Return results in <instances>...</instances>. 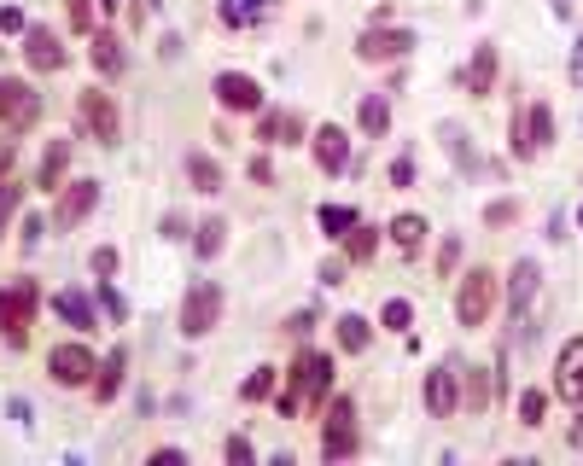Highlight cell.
<instances>
[{
	"label": "cell",
	"mask_w": 583,
	"mask_h": 466,
	"mask_svg": "<svg viewBox=\"0 0 583 466\" xmlns=\"http://www.w3.org/2000/svg\"><path fill=\"white\" fill-rule=\"evenodd\" d=\"M251 181H263V187H269V181H275V164H269V158H251Z\"/></svg>",
	"instance_id": "c3c4849f"
},
{
	"label": "cell",
	"mask_w": 583,
	"mask_h": 466,
	"mask_svg": "<svg viewBox=\"0 0 583 466\" xmlns=\"http://www.w3.org/2000/svg\"><path fill=\"white\" fill-rule=\"evenodd\" d=\"M41 233H47V222H41V216H30V222H24V245H41Z\"/></svg>",
	"instance_id": "681fc988"
},
{
	"label": "cell",
	"mask_w": 583,
	"mask_h": 466,
	"mask_svg": "<svg viewBox=\"0 0 583 466\" xmlns=\"http://www.w3.org/2000/svg\"><path fill=\"white\" fill-rule=\"evenodd\" d=\"M327 397H333V356L304 350V356L292 362V379H286V391L275 397V408L286 420H304L309 408H327Z\"/></svg>",
	"instance_id": "6da1fadb"
},
{
	"label": "cell",
	"mask_w": 583,
	"mask_h": 466,
	"mask_svg": "<svg viewBox=\"0 0 583 466\" xmlns=\"http://www.w3.org/2000/svg\"><path fill=\"white\" fill-rule=\"evenodd\" d=\"M76 117H82L88 140H100V146H117V134H123V117H117V100H111L105 88H82V100H76Z\"/></svg>",
	"instance_id": "52a82bcc"
},
{
	"label": "cell",
	"mask_w": 583,
	"mask_h": 466,
	"mask_svg": "<svg viewBox=\"0 0 583 466\" xmlns=\"http://www.w3.org/2000/svg\"><path fill=\"white\" fill-rule=\"evenodd\" d=\"M275 379H280V367H257V373L240 385V397L245 402H269V397H275Z\"/></svg>",
	"instance_id": "836d02e7"
},
{
	"label": "cell",
	"mask_w": 583,
	"mask_h": 466,
	"mask_svg": "<svg viewBox=\"0 0 583 466\" xmlns=\"http://www.w3.org/2000/svg\"><path fill=\"white\" fill-rule=\"evenodd\" d=\"M88 268H94L100 280H111V274H117V251H111V245H94V257H88Z\"/></svg>",
	"instance_id": "b9f144b4"
},
{
	"label": "cell",
	"mask_w": 583,
	"mask_h": 466,
	"mask_svg": "<svg viewBox=\"0 0 583 466\" xmlns=\"http://www.w3.org/2000/svg\"><path fill=\"white\" fill-rule=\"evenodd\" d=\"M344 251H350L356 263H368V257L379 251V228H368V222H356V228L344 233Z\"/></svg>",
	"instance_id": "d6a6232c"
},
{
	"label": "cell",
	"mask_w": 583,
	"mask_h": 466,
	"mask_svg": "<svg viewBox=\"0 0 583 466\" xmlns=\"http://www.w3.org/2000/svg\"><path fill=\"white\" fill-rule=\"evenodd\" d=\"M572 6H578V0H549V12H554V18H572Z\"/></svg>",
	"instance_id": "816d5d0a"
},
{
	"label": "cell",
	"mask_w": 583,
	"mask_h": 466,
	"mask_svg": "<svg viewBox=\"0 0 583 466\" xmlns=\"http://www.w3.org/2000/svg\"><path fill=\"white\" fill-rule=\"evenodd\" d=\"M385 233H391V245H397L403 257H414V251L426 245V216H414V210H403V216H397V222H391Z\"/></svg>",
	"instance_id": "d4e9b609"
},
{
	"label": "cell",
	"mask_w": 583,
	"mask_h": 466,
	"mask_svg": "<svg viewBox=\"0 0 583 466\" xmlns=\"http://www.w3.org/2000/svg\"><path fill=\"white\" fill-rule=\"evenodd\" d=\"M88 65L100 70V76H123V41L117 35H94L88 41Z\"/></svg>",
	"instance_id": "484cf974"
},
{
	"label": "cell",
	"mask_w": 583,
	"mask_h": 466,
	"mask_svg": "<svg viewBox=\"0 0 583 466\" xmlns=\"http://www.w3.org/2000/svg\"><path fill=\"white\" fill-rule=\"evenodd\" d=\"M455 379H461V367H432L426 373V408H432V420H449L455 408H461V391H455Z\"/></svg>",
	"instance_id": "2e32d148"
},
{
	"label": "cell",
	"mask_w": 583,
	"mask_h": 466,
	"mask_svg": "<svg viewBox=\"0 0 583 466\" xmlns=\"http://www.w3.org/2000/svg\"><path fill=\"white\" fill-rule=\"evenodd\" d=\"M94 204H100V181H70V187H59V204H53V228L70 233L76 222H88V216H94Z\"/></svg>",
	"instance_id": "30bf717a"
},
{
	"label": "cell",
	"mask_w": 583,
	"mask_h": 466,
	"mask_svg": "<svg viewBox=\"0 0 583 466\" xmlns=\"http://www.w3.org/2000/svg\"><path fill=\"white\" fill-rule=\"evenodd\" d=\"M35 117H41V94H35L30 82H12V76H6V111H0V129L24 140V134L35 129Z\"/></svg>",
	"instance_id": "8fae6325"
},
{
	"label": "cell",
	"mask_w": 583,
	"mask_h": 466,
	"mask_svg": "<svg viewBox=\"0 0 583 466\" xmlns=\"http://www.w3.org/2000/svg\"><path fill=\"white\" fill-rule=\"evenodd\" d=\"M24 210V187H18V175H0V233H6V222Z\"/></svg>",
	"instance_id": "e575fe53"
},
{
	"label": "cell",
	"mask_w": 583,
	"mask_h": 466,
	"mask_svg": "<svg viewBox=\"0 0 583 466\" xmlns=\"http://www.w3.org/2000/svg\"><path fill=\"white\" fill-rule=\"evenodd\" d=\"M216 321H222V286L216 280H193L187 286V298H181V338H205L216 333Z\"/></svg>",
	"instance_id": "5b68a950"
},
{
	"label": "cell",
	"mask_w": 583,
	"mask_h": 466,
	"mask_svg": "<svg viewBox=\"0 0 583 466\" xmlns=\"http://www.w3.org/2000/svg\"><path fill=\"white\" fill-rule=\"evenodd\" d=\"M24 59H30V70H41V76L65 70V47H59V30H47V24L24 30Z\"/></svg>",
	"instance_id": "9a60e30c"
},
{
	"label": "cell",
	"mask_w": 583,
	"mask_h": 466,
	"mask_svg": "<svg viewBox=\"0 0 583 466\" xmlns=\"http://www.w3.org/2000/svg\"><path fill=\"white\" fill-rule=\"evenodd\" d=\"M321 286H344V257H327L321 263Z\"/></svg>",
	"instance_id": "7dc6e473"
},
{
	"label": "cell",
	"mask_w": 583,
	"mask_h": 466,
	"mask_svg": "<svg viewBox=\"0 0 583 466\" xmlns=\"http://www.w3.org/2000/svg\"><path fill=\"white\" fill-rule=\"evenodd\" d=\"M24 30H30V24H24V12H18V6H6V12H0V35L12 41V35H24Z\"/></svg>",
	"instance_id": "7bdbcfd3"
},
{
	"label": "cell",
	"mask_w": 583,
	"mask_h": 466,
	"mask_svg": "<svg viewBox=\"0 0 583 466\" xmlns=\"http://www.w3.org/2000/svg\"><path fill=\"white\" fill-rule=\"evenodd\" d=\"M100 309H105V321H129V303L111 292V280H100Z\"/></svg>",
	"instance_id": "ab89813d"
},
{
	"label": "cell",
	"mask_w": 583,
	"mask_h": 466,
	"mask_svg": "<svg viewBox=\"0 0 583 466\" xmlns=\"http://www.w3.org/2000/svg\"><path fill=\"white\" fill-rule=\"evenodd\" d=\"M30 327H35V280H12L0 286V338L12 350L30 344Z\"/></svg>",
	"instance_id": "3957f363"
},
{
	"label": "cell",
	"mask_w": 583,
	"mask_h": 466,
	"mask_svg": "<svg viewBox=\"0 0 583 466\" xmlns=\"http://www.w3.org/2000/svg\"><path fill=\"white\" fill-rule=\"evenodd\" d=\"M65 169H70V140H47V152H41V175H35V187H41V193H59V187H65Z\"/></svg>",
	"instance_id": "603a6c76"
},
{
	"label": "cell",
	"mask_w": 583,
	"mask_h": 466,
	"mask_svg": "<svg viewBox=\"0 0 583 466\" xmlns=\"http://www.w3.org/2000/svg\"><path fill=\"white\" fill-rule=\"evenodd\" d=\"M309 152H315L321 175H344V169H350V134H344L339 123H321V129L309 134Z\"/></svg>",
	"instance_id": "4fadbf2b"
},
{
	"label": "cell",
	"mask_w": 583,
	"mask_h": 466,
	"mask_svg": "<svg viewBox=\"0 0 583 466\" xmlns=\"http://www.w3.org/2000/svg\"><path fill=\"white\" fill-rule=\"evenodd\" d=\"M496 298H502V280L490 268H467L461 274V292H455V321L461 327H484L496 315Z\"/></svg>",
	"instance_id": "7a4b0ae2"
},
{
	"label": "cell",
	"mask_w": 583,
	"mask_h": 466,
	"mask_svg": "<svg viewBox=\"0 0 583 466\" xmlns=\"http://www.w3.org/2000/svg\"><path fill=\"white\" fill-rule=\"evenodd\" d=\"M455 263H461V245L449 239V245H444V257H438V268H444V274H449V268H455Z\"/></svg>",
	"instance_id": "f907efd6"
},
{
	"label": "cell",
	"mask_w": 583,
	"mask_h": 466,
	"mask_svg": "<svg viewBox=\"0 0 583 466\" xmlns=\"http://www.w3.org/2000/svg\"><path fill=\"white\" fill-rule=\"evenodd\" d=\"M12 164H18V134L0 140V175H12Z\"/></svg>",
	"instance_id": "bcb514c9"
},
{
	"label": "cell",
	"mask_w": 583,
	"mask_h": 466,
	"mask_svg": "<svg viewBox=\"0 0 583 466\" xmlns=\"http://www.w3.org/2000/svg\"><path fill=\"white\" fill-rule=\"evenodd\" d=\"M222 455H228V466H251V461H257L251 437H228V443H222Z\"/></svg>",
	"instance_id": "60d3db41"
},
{
	"label": "cell",
	"mask_w": 583,
	"mask_h": 466,
	"mask_svg": "<svg viewBox=\"0 0 583 466\" xmlns=\"http://www.w3.org/2000/svg\"><path fill=\"white\" fill-rule=\"evenodd\" d=\"M578 228H583V210H578Z\"/></svg>",
	"instance_id": "11a10c76"
},
{
	"label": "cell",
	"mask_w": 583,
	"mask_h": 466,
	"mask_svg": "<svg viewBox=\"0 0 583 466\" xmlns=\"http://www.w3.org/2000/svg\"><path fill=\"white\" fill-rule=\"evenodd\" d=\"M461 88H467L473 100H484V94L496 88V47H479V53L467 59V70H461Z\"/></svg>",
	"instance_id": "7402d4cb"
},
{
	"label": "cell",
	"mask_w": 583,
	"mask_h": 466,
	"mask_svg": "<svg viewBox=\"0 0 583 466\" xmlns=\"http://www.w3.org/2000/svg\"><path fill=\"white\" fill-rule=\"evenodd\" d=\"M53 309L65 315L76 333H88V327H94V309H88V298H76V292H59V298H53Z\"/></svg>",
	"instance_id": "1f68e13d"
},
{
	"label": "cell",
	"mask_w": 583,
	"mask_h": 466,
	"mask_svg": "<svg viewBox=\"0 0 583 466\" xmlns=\"http://www.w3.org/2000/svg\"><path fill=\"white\" fill-rule=\"evenodd\" d=\"M222 245H228V222H222V216H210V222H199V233H193V251H199V257H222Z\"/></svg>",
	"instance_id": "83f0119b"
},
{
	"label": "cell",
	"mask_w": 583,
	"mask_h": 466,
	"mask_svg": "<svg viewBox=\"0 0 583 466\" xmlns=\"http://www.w3.org/2000/svg\"><path fill=\"white\" fill-rule=\"evenodd\" d=\"M414 53V35L409 30H391V24H374V30L356 41V59L362 65H397Z\"/></svg>",
	"instance_id": "9c48e42d"
},
{
	"label": "cell",
	"mask_w": 583,
	"mask_h": 466,
	"mask_svg": "<svg viewBox=\"0 0 583 466\" xmlns=\"http://www.w3.org/2000/svg\"><path fill=\"white\" fill-rule=\"evenodd\" d=\"M94 350H88V344H59V350H53V356H47V379H53V385H65V391H88V385H94Z\"/></svg>",
	"instance_id": "ba28073f"
},
{
	"label": "cell",
	"mask_w": 583,
	"mask_h": 466,
	"mask_svg": "<svg viewBox=\"0 0 583 466\" xmlns=\"http://www.w3.org/2000/svg\"><path fill=\"white\" fill-rule=\"evenodd\" d=\"M461 402L473 414H490L496 408V367H461Z\"/></svg>",
	"instance_id": "ac0fdd59"
},
{
	"label": "cell",
	"mask_w": 583,
	"mask_h": 466,
	"mask_svg": "<svg viewBox=\"0 0 583 466\" xmlns=\"http://www.w3.org/2000/svg\"><path fill=\"white\" fill-rule=\"evenodd\" d=\"M566 76H572V88H583V35L572 41V59H566Z\"/></svg>",
	"instance_id": "ee69618b"
},
{
	"label": "cell",
	"mask_w": 583,
	"mask_h": 466,
	"mask_svg": "<svg viewBox=\"0 0 583 466\" xmlns=\"http://www.w3.org/2000/svg\"><path fill=\"white\" fill-rule=\"evenodd\" d=\"M379 321H385V333H409V321H414V303L409 298H391L385 309H379Z\"/></svg>",
	"instance_id": "d590c367"
},
{
	"label": "cell",
	"mask_w": 583,
	"mask_h": 466,
	"mask_svg": "<svg viewBox=\"0 0 583 466\" xmlns=\"http://www.w3.org/2000/svg\"><path fill=\"white\" fill-rule=\"evenodd\" d=\"M216 12H222L228 30H257V24H269L280 12V0H222Z\"/></svg>",
	"instance_id": "e0dca14e"
},
{
	"label": "cell",
	"mask_w": 583,
	"mask_h": 466,
	"mask_svg": "<svg viewBox=\"0 0 583 466\" xmlns=\"http://www.w3.org/2000/svg\"><path fill=\"white\" fill-rule=\"evenodd\" d=\"M123 367H129V350L117 344V350H111V356L94 367V385H88V391H94V402H117V391H123Z\"/></svg>",
	"instance_id": "44dd1931"
},
{
	"label": "cell",
	"mask_w": 583,
	"mask_h": 466,
	"mask_svg": "<svg viewBox=\"0 0 583 466\" xmlns=\"http://www.w3.org/2000/svg\"><path fill=\"white\" fill-rule=\"evenodd\" d=\"M100 6H105V12H117V6H123V0H100Z\"/></svg>",
	"instance_id": "f5cc1de1"
},
{
	"label": "cell",
	"mask_w": 583,
	"mask_h": 466,
	"mask_svg": "<svg viewBox=\"0 0 583 466\" xmlns=\"http://www.w3.org/2000/svg\"><path fill=\"white\" fill-rule=\"evenodd\" d=\"M0 111H6V76H0Z\"/></svg>",
	"instance_id": "db71d44e"
},
{
	"label": "cell",
	"mask_w": 583,
	"mask_h": 466,
	"mask_svg": "<svg viewBox=\"0 0 583 466\" xmlns=\"http://www.w3.org/2000/svg\"><path fill=\"white\" fill-rule=\"evenodd\" d=\"M94 6H100V0H70V30L94 35Z\"/></svg>",
	"instance_id": "f35d334b"
},
{
	"label": "cell",
	"mask_w": 583,
	"mask_h": 466,
	"mask_svg": "<svg viewBox=\"0 0 583 466\" xmlns=\"http://www.w3.org/2000/svg\"><path fill=\"white\" fill-rule=\"evenodd\" d=\"M438 140H444V152H449V158H455L461 169H467V175L479 169V158H473V146H467V129H461V123H444V129H438Z\"/></svg>",
	"instance_id": "f1b7e54d"
},
{
	"label": "cell",
	"mask_w": 583,
	"mask_h": 466,
	"mask_svg": "<svg viewBox=\"0 0 583 466\" xmlns=\"http://www.w3.org/2000/svg\"><path fill=\"white\" fill-rule=\"evenodd\" d=\"M543 408H549L543 391H519V426H543Z\"/></svg>",
	"instance_id": "8d00e7d4"
},
{
	"label": "cell",
	"mask_w": 583,
	"mask_h": 466,
	"mask_svg": "<svg viewBox=\"0 0 583 466\" xmlns=\"http://www.w3.org/2000/svg\"><path fill=\"white\" fill-rule=\"evenodd\" d=\"M315 222H321V233H327V239H344V233L356 228L362 216H356V210H344V204H321V210H315Z\"/></svg>",
	"instance_id": "f546056e"
},
{
	"label": "cell",
	"mask_w": 583,
	"mask_h": 466,
	"mask_svg": "<svg viewBox=\"0 0 583 466\" xmlns=\"http://www.w3.org/2000/svg\"><path fill=\"white\" fill-rule=\"evenodd\" d=\"M537 286H543V268L531 263V257H519L514 274H508V309H514L519 321H525V309H531V298H537Z\"/></svg>",
	"instance_id": "d6986e66"
},
{
	"label": "cell",
	"mask_w": 583,
	"mask_h": 466,
	"mask_svg": "<svg viewBox=\"0 0 583 466\" xmlns=\"http://www.w3.org/2000/svg\"><path fill=\"white\" fill-rule=\"evenodd\" d=\"M216 105L222 111H263V82L245 70H222L216 76Z\"/></svg>",
	"instance_id": "7c38bea8"
},
{
	"label": "cell",
	"mask_w": 583,
	"mask_h": 466,
	"mask_svg": "<svg viewBox=\"0 0 583 466\" xmlns=\"http://www.w3.org/2000/svg\"><path fill=\"white\" fill-rule=\"evenodd\" d=\"M333 333H339L344 356H362V350L374 344V333H368V321H362V315H339V327H333Z\"/></svg>",
	"instance_id": "4316f807"
},
{
	"label": "cell",
	"mask_w": 583,
	"mask_h": 466,
	"mask_svg": "<svg viewBox=\"0 0 583 466\" xmlns=\"http://www.w3.org/2000/svg\"><path fill=\"white\" fill-rule=\"evenodd\" d=\"M187 181H193L199 193H222V164H216V158H199V152H193V158H187Z\"/></svg>",
	"instance_id": "4dcf8cb0"
},
{
	"label": "cell",
	"mask_w": 583,
	"mask_h": 466,
	"mask_svg": "<svg viewBox=\"0 0 583 466\" xmlns=\"http://www.w3.org/2000/svg\"><path fill=\"white\" fill-rule=\"evenodd\" d=\"M356 449H362V437H356V402L327 397V414H321V455H327V461H350Z\"/></svg>",
	"instance_id": "277c9868"
},
{
	"label": "cell",
	"mask_w": 583,
	"mask_h": 466,
	"mask_svg": "<svg viewBox=\"0 0 583 466\" xmlns=\"http://www.w3.org/2000/svg\"><path fill=\"white\" fill-rule=\"evenodd\" d=\"M356 123H362V134H368V140H385V129H391V100H385V94H362V105H356Z\"/></svg>",
	"instance_id": "cb8c5ba5"
},
{
	"label": "cell",
	"mask_w": 583,
	"mask_h": 466,
	"mask_svg": "<svg viewBox=\"0 0 583 466\" xmlns=\"http://www.w3.org/2000/svg\"><path fill=\"white\" fill-rule=\"evenodd\" d=\"M549 140H554V111L543 100H531V105H519L514 111V158H543L549 152Z\"/></svg>",
	"instance_id": "8992f818"
},
{
	"label": "cell",
	"mask_w": 583,
	"mask_h": 466,
	"mask_svg": "<svg viewBox=\"0 0 583 466\" xmlns=\"http://www.w3.org/2000/svg\"><path fill=\"white\" fill-rule=\"evenodd\" d=\"M554 397L583 402V333L572 344H560V356H554Z\"/></svg>",
	"instance_id": "5bb4252c"
},
{
	"label": "cell",
	"mask_w": 583,
	"mask_h": 466,
	"mask_svg": "<svg viewBox=\"0 0 583 466\" xmlns=\"http://www.w3.org/2000/svg\"><path fill=\"white\" fill-rule=\"evenodd\" d=\"M409 181H414V158H409V152H403V158L391 164V187H409Z\"/></svg>",
	"instance_id": "f6af8a7d"
},
{
	"label": "cell",
	"mask_w": 583,
	"mask_h": 466,
	"mask_svg": "<svg viewBox=\"0 0 583 466\" xmlns=\"http://www.w3.org/2000/svg\"><path fill=\"white\" fill-rule=\"evenodd\" d=\"M508 222H519V204H514V199L484 204V228H508Z\"/></svg>",
	"instance_id": "74e56055"
},
{
	"label": "cell",
	"mask_w": 583,
	"mask_h": 466,
	"mask_svg": "<svg viewBox=\"0 0 583 466\" xmlns=\"http://www.w3.org/2000/svg\"><path fill=\"white\" fill-rule=\"evenodd\" d=\"M257 140H269V146H304V117L298 111H263Z\"/></svg>",
	"instance_id": "ffe728a7"
}]
</instances>
